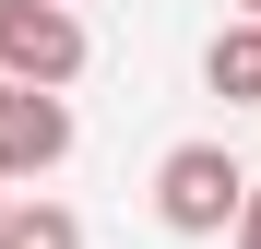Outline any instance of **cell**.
Masks as SVG:
<instances>
[{"label":"cell","instance_id":"obj_1","mask_svg":"<svg viewBox=\"0 0 261 249\" xmlns=\"http://www.w3.org/2000/svg\"><path fill=\"white\" fill-rule=\"evenodd\" d=\"M238 190H249V166L226 154V143H178L154 166V214H166V237H226L238 226Z\"/></svg>","mask_w":261,"mask_h":249},{"label":"cell","instance_id":"obj_2","mask_svg":"<svg viewBox=\"0 0 261 249\" xmlns=\"http://www.w3.org/2000/svg\"><path fill=\"white\" fill-rule=\"evenodd\" d=\"M0 83H83V12L71 0H0Z\"/></svg>","mask_w":261,"mask_h":249},{"label":"cell","instance_id":"obj_3","mask_svg":"<svg viewBox=\"0 0 261 249\" xmlns=\"http://www.w3.org/2000/svg\"><path fill=\"white\" fill-rule=\"evenodd\" d=\"M60 154H71L60 83H0V178H48Z\"/></svg>","mask_w":261,"mask_h":249},{"label":"cell","instance_id":"obj_4","mask_svg":"<svg viewBox=\"0 0 261 249\" xmlns=\"http://www.w3.org/2000/svg\"><path fill=\"white\" fill-rule=\"evenodd\" d=\"M202 83H214L226 107H261V12H249V24H226V36L202 48Z\"/></svg>","mask_w":261,"mask_h":249},{"label":"cell","instance_id":"obj_5","mask_svg":"<svg viewBox=\"0 0 261 249\" xmlns=\"http://www.w3.org/2000/svg\"><path fill=\"white\" fill-rule=\"evenodd\" d=\"M0 249H83V226L60 202H12V214H0Z\"/></svg>","mask_w":261,"mask_h":249},{"label":"cell","instance_id":"obj_6","mask_svg":"<svg viewBox=\"0 0 261 249\" xmlns=\"http://www.w3.org/2000/svg\"><path fill=\"white\" fill-rule=\"evenodd\" d=\"M238 249H261V178L238 190Z\"/></svg>","mask_w":261,"mask_h":249},{"label":"cell","instance_id":"obj_7","mask_svg":"<svg viewBox=\"0 0 261 249\" xmlns=\"http://www.w3.org/2000/svg\"><path fill=\"white\" fill-rule=\"evenodd\" d=\"M0 214H12V178H0Z\"/></svg>","mask_w":261,"mask_h":249},{"label":"cell","instance_id":"obj_8","mask_svg":"<svg viewBox=\"0 0 261 249\" xmlns=\"http://www.w3.org/2000/svg\"><path fill=\"white\" fill-rule=\"evenodd\" d=\"M238 12H261V0H238Z\"/></svg>","mask_w":261,"mask_h":249}]
</instances>
